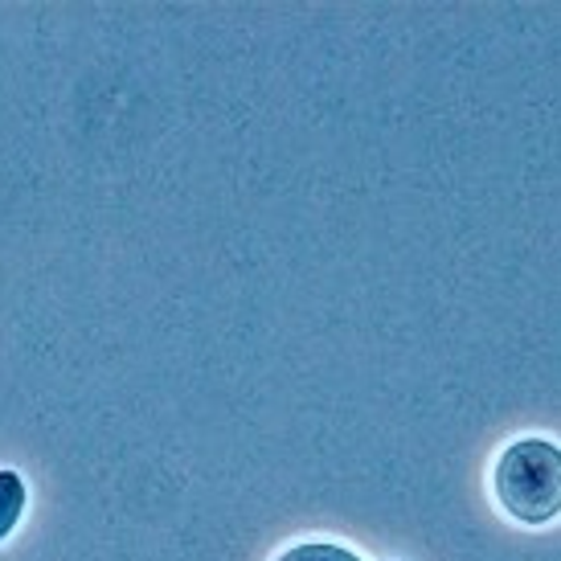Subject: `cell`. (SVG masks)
I'll return each instance as SVG.
<instances>
[{"label":"cell","mask_w":561,"mask_h":561,"mask_svg":"<svg viewBox=\"0 0 561 561\" xmlns=\"http://www.w3.org/2000/svg\"><path fill=\"white\" fill-rule=\"evenodd\" d=\"M492 496L516 525L541 529L561 504V455L549 438H516L492 463Z\"/></svg>","instance_id":"obj_1"},{"label":"cell","mask_w":561,"mask_h":561,"mask_svg":"<svg viewBox=\"0 0 561 561\" xmlns=\"http://www.w3.org/2000/svg\"><path fill=\"white\" fill-rule=\"evenodd\" d=\"M25 504H30V488L16 471H0V541L21 525L25 516Z\"/></svg>","instance_id":"obj_2"},{"label":"cell","mask_w":561,"mask_h":561,"mask_svg":"<svg viewBox=\"0 0 561 561\" xmlns=\"http://www.w3.org/2000/svg\"><path fill=\"white\" fill-rule=\"evenodd\" d=\"M275 561H360L353 549L336 546V541H299V546L283 549Z\"/></svg>","instance_id":"obj_3"}]
</instances>
